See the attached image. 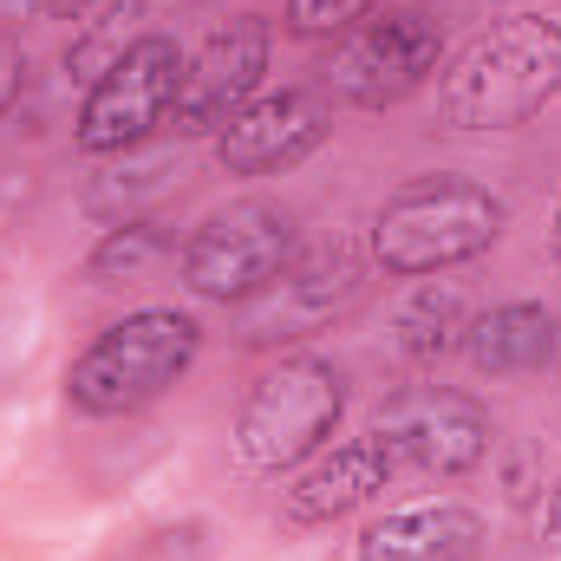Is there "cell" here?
Segmentation results:
<instances>
[{
  "mask_svg": "<svg viewBox=\"0 0 561 561\" xmlns=\"http://www.w3.org/2000/svg\"><path fill=\"white\" fill-rule=\"evenodd\" d=\"M203 353V327L176 307H138L112 320L72 366H66V405L85 419H125L157 405Z\"/></svg>",
  "mask_w": 561,
  "mask_h": 561,
  "instance_id": "3",
  "label": "cell"
},
{
  "mask_svg": "<svg viewBox=\"0 0 561 561\" xmlns=\"http://www.w3.org/2000/svg\"><path fill=\"white\" fill-rule=\"evenodd\" d=\"M503 222H510V209L483 183H470V176H412L379 203L366 249H373V268L419 280L490 255Z\"/></svg>",
  "mask_w": 561,
  "mask_h": 561,
  "instance_id": "2",
  "label": "cell"
},
{
  "mask_svg": "<svg viewBox=\"0 0 561 561\" xmlns=\"http://www.w3.org/2000/svg\"><path fill=\"white\" fill-rule=\"evenodd\" d=\"M561 92V20L503 13L437 79V118L450 131H516Z\"/></svg>",
  "mask_w": 561,
  "mask_h": 561,
  "instance_id": "1",
  "label": "cell"
},
{
  "mask_svg": "<svg viewBox=\"0 0 561 561\" xmlns=\"http://www.w3.org/2000/svg\"><path fill=\"white\" fill-rule=\"evenodd\" d=\"M386 7L392 0H287L280 7V26L294 39H340V33H353L359 20H373Z\"/></svg>",
  "mask_w": 561,
  "mask_h": 561,
  "instance_id": "19",
  "label": "cell"
},
{
  "mask_svg": "<svg viewBox=\"0 0 561 561\" xmlns=\"http://www.w3.org/2000/svg\"><path fill=\"white\" fill-rule=\"evenodd\" d=\"M457 346H463L470 373H483V379L542 373L561 346V320H556V307H542V300H503V307L477 313Z\"/></svg>",
  "mask_w": 561,
  "mask_h": 561,
  "instance_id": "14",
  "label": "cell"
},
{
  "mask_svg": "<svg viewBox=\"0 0 561 561\" xmlns=\"http://www.w3.org/2000/svg\"><path fill=\"white\" fill-rule=\"evenodd\" d=\"M112 561H209V523H196V516H183V523H157V529L131 536Z\"/></svg>",
  "mask_w": 561,
  "mask_h": 561,
  "instance_id": "20",
  "label": "cell"
},
{
  "mask_svg": "<svg viewBox=\"0 0 561 561\" xmlns=\"http://www.w3.org/2000/svg\"><path fill=\"white\" fill-rule=\"evenodd\" d=\"M366 280H373V249H359L346 236L313 249V255H294L275 287H262L242 307V346H287V340L333 327L340 313L359 307Z\"/></svg>",
  "mask_w": 561,
  "mask_h": 561,
  "instance_id": "8",
  "label": "cell"
},
{
  "mask_svg": "<svg viewBox=\"0 0 561 561\" xmlns=\"http://www.w3.org/2000/svg\"><path fill=\"white\" fill-rule=\"evenodd\" d=\"M144 20H150V7H144V0H105V7H99V13H85V26L72 33V46H66V66H72V72L92 85V79H99L112 59H125L144 33H150Z\"/></svg>",
  "mask_w": 561,
  "mask_h": 561,
  "instance_id": "17",
  "label": "cell"
},
{
  "mask_svg": "<svg viewBox=\"0 0 561 561\" xmlns=\"http://www.w3.org/2000/svg\"><path fill=\"white\" fill-rule=\"evenodd\" d=\"M170 176H176V163L170 157H118L105 176H92V190H85V209L99 216V222H131L144 216V203L150 196H163L170 190Z\"/></svg>",
  "mask_w": 561,
  "mask_h": 561,
  "instance_id": "18",
  "label": "cell"
},
{
  "mask_svg": "<svg viewBox=\"0 0 561 561\" xmlns=\"http://www.w3.org/2000/svg\"><path fill=\"white\" fill-rule=\"evenodd\" d=\"M373 431L392 450L399 477H470L496 444L490 412L450 386H412V392L386 399Z\"/></svg>",
  "mask_w": 561,
  "mask_h": 561,
  "instance_id": "9",
  "label": "cell"
},
{
  "mask_svg": "<svg viewBox=\"0 0 561 561\" xmlns=\"http://www.w3.org/2000/svg\"><path fill=\"white\" fill-rule=\"evenodd\" d=\"M463 294L457 287H437V280H424L412 287L405 300H399V313H392V346L412 359V366H431V359H444L457 340H463Z\"/></svg>",
  "mask_w": 561,
  "mask_h": 561,
  "instance_id": "16",
  "label": "cell"
},
{
  "mask_svg": "<svg viewBox=\"0 0 561 561\" xmlns=\"http://www.w3.org/2000/svg\"><path fill=\"white\" fill-rule=\"evenodd\" d=\"M268 46H275V26L262 13H236V20L209 26V39L196 46V59H183V92H176L170 131L176 138H216L262 92Z\"/></svg>",
  "mask_w": 561,
  "mask_h": 561,
  "instance_id": "10",
  "label": "cell"
},
{
  "mask_svg": "<svg viewBox=\"0 0 561 561\" xmlns=\"http://www.w3.org/2000/svg\"><path fill=\"white\" fill-rule=\"evenodd\" d=\"M542 542L561 556V483L549 490V503H542Z\"/></svg>",
  "mask_w": 561,
  "mask_h": 561,
  "instance_id": "23",
  "label": "cell"
},
{
  "mask_svg": "<svg viewBox=\"0 0 561 561\" xmlns=\"http://www.w3.org/2000/svg\"><path fill=\"white\" fill-rule=\"evenodd\" d=\"M176 255H183V242L157 216H131V222H112L105 229V242L92 249L85 275L99 280V287H138V280H157Z\"/></svg>",
  "mask_w": 561,
  "mask_h": 561,
  "instance_id": "15",
  "label": "cell"
},
{
  "mask_svg": "<svg viewBox=\"0 0 561 561\" xmlns=\"http://www.w3.org/2000/svg\"><path fill=\"white\" fill-rule=\"evenodd\" d=\"M176 92H183V53L170 33H144L125 59H112L85 99H79V118H72V138L85 157H131L157 138L176 112Z\"/></svg>",
  "mask_w": 561,
  "mask_h": 561,
  "instance_id": "7",
  "label": "cell"
},
{
  "mask_svg": "<svg viewBox=\"0 0 561 561\" xmlns=\"http://www.w3.org/2000/svg\"><path fill=\"white\" fill-rule=\"evenodd\" d=\"M79 13H92V0H0V39L39 20H79Z\"/></svg>",
  "mask_w": 561,
  "mask_h": 561,
  "instance_id": "21",
  "label": "cell"
},
{
  "mask_svg": "<svg viewBox=\"0 0 561 561\" xmlns=\"http://www.w3.org/2000/svg\"><path fill=\"white\" fill-rule=\"evenodd\" d=\"M490 549V523L483 510L444 496V503H412L392 510L379 523H366L359 561H477Z\"/></svg>",
  "mask_w": 561,
  "mask_h": 561,
  "instance_id": "13",
  "label": "cell"
},
{
  "mask_svg": "<svg viewBox=\"0 0 561 561\" xmlns=\"http://www.w3.org/2000/svg\"><path fill=\"white\" fill-rule=\"evenodd\" d=\"M340 412H346L340 366L320 353H294L249 386V399L236 412V457L262 477L300 470L307 457L327 450V437L340 431Z\"/></svg>",
  "mask_w": 561,
  "mask_h": 561,
  "instance_id": "4",
  "label": "cell"
},
{
  "mask_svg": "<svg viewBox=\"0 0 561 561\" xmlns=\"http://www.w3.org/2000/svg\"><path fill=\"white\" fill-rule=\"evenodd\" d=\"M386 483H399V463L379 444V431H366V437H346V444L307 457L300 477L280 490V516L294 529H327V523L353 516L359 503H373Z\"/></svg>",
  "mask_w": 561,
  "mask_h": 561,
  "instance_id": "12",
  "label": "cell"
},
{
  "mask_svg": "<svg viewBox=\"0 0 561 561\" xmlns=\"http://www.w3.org/2000/svg\"><path fill=\"white\" fill-rule=\"evenodd\" d=\"M437 66H444V20L431 7H386L333 39V53L320 59V92L327 105L386 112L412 99Z\"/></svg>",
  "mask_w": 561,
  "mask_h": 561,
  "instance_id": "5",
  "label": "cell"
},
{
  "mask_svg": "<svg viewBox=\"0 0 561 561\" xmlns=\"http://www.w3.org/2000/svg\"><path fill=\"white\" fill-rule=\"evenodd\" d=\"M294 216L280 203L262 196H242L216 216H203L190 236H183V287L196 300H216V307H249L262 287H275L280 268L294 262Z\"/></svg>",
  "mask_w": 561,
  "mask_h": 561,
  "instance_id": "6",
  "label": "cell"
},
{
  "mask_svg": "<svg viewBox=\"0 0 561 561\" xmlns=\"http://www.w3.org/2000/svg\"><path fill=\"white\" fill-rule=\"evenodd\" d=\"M333 131V105L320 85H280L255 92L222 131H216V163L229 176H280L294 163H307Z\"/></svg>",
  "mask_w": 561,
  "mask_h": 561,
  "instance_id": "11",
  "label": "cell"
},
{
  "mask_svg": "<svg viewBox=\"0 0 561 561\" xmlns=\"http://www.w3.org/2000/svg\"><path fill=\"white\" fill-rule=\"evenodd\" d=\"M20 85H26V59H20V46H13V39H0V118L13 112Z\"/></svg>",
  "mask_w": 561,
  "mask_h": 561,
  "instance_id": "22",
  "label": "cell"
},
{
  "mask_svg": "<svg viewBox=\"0 0 561 561\" xmlns=\"http://www.w3.org/2000/svg\"><path fill=\"white\" fill-rule=\"evenodd\" d=\"M549 255H556V268H561V203H556V222H549Z\"/></svg>",
  "mask_w": 561,
  "mask_h": 561,
  "instance_id": "24",
  "label": "cell"
}]
</instances>
